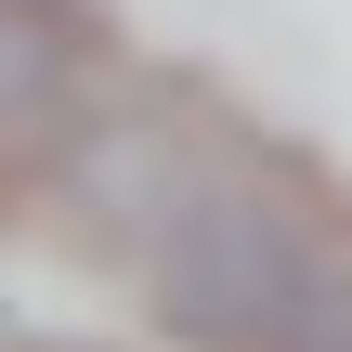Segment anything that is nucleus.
Returning a JSON list of instances; mask_svg holds the SVG:
<instances>
[{
  "label": "nucleus",
  "mask_w": 352,
  "mask_h": 352,
  "mask_svg": "<svg viewBox=\"0 0 352 352\" xmlns=\"http://www.w3.org/2000/svg\"><path fill=\"white\" fill-rule=\"evenodd\" d=\"M314 274H327V248L261 183H196L157 222V327L196 352H287Z\"/></svg>",
  "instance_id": "obj_1"
},
{
  "label": "nucleus",
  "mask_w": 352,
  "mask_h": 352,
  "mask_svg": "<svg viewBox=\"0 0 352 352\" xmlns=\"http://www.w3.org/2000/svg\"><path fill=\"white\" fill-rule=\"evenodd\" d=\"M52 0H0V118H39L52 104Z\"/></svg>",
  "instance_id": "obj_2"
},
{
  "label": "nucleus",
  "mask_w": 352,
  "mask_h": 352,
  "mask_svg": "<svg viewBox=\"0 0 352 352\" xmlns=\"http://www.w3.org/2000/svg\"><path fill=\"white\" fill-rule=\"evenodd\" d=\"M287 352H352V261H327L314 274V300H300V340Z\"/></svg>",
  "instance_id": "obj_3"
},
{
  "label": "nucleus",
  "mask_w": 352,
  "mask_h": 352,
  "mask_svg": "<svg viewBox=\"0 0 352 352\" xmlns=\"http://www.w3.org/2000/svg\"><path fill=\"white\" fill-rule=\"evenodd\" d=\"M0 340H13V314H0Z\"/></svg>",
  "instance_id": "obj_4"
}]
</instances>
